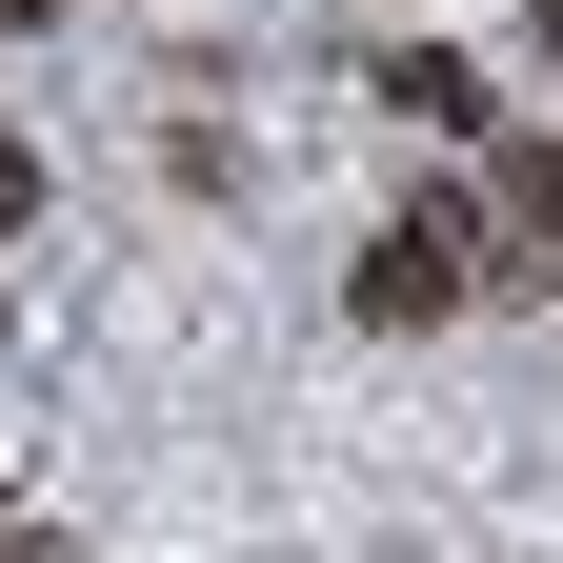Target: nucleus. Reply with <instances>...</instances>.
I'll use <instances>...</instances> for the list:
<instances>
[{"label": "nucleus", "mask_w": 563, "mask_h": 563, "mask_svg": "<svg viewBox=\"0 0 563 563\" xmlns=\"http://www.w3.org/2000/svg\"><path fill=\"white\" fill-rule=\"evenodd\" d=\"M483 282H504V201H463V181H443V201H402V222L363 242V282H342V302L402 342V322H463Z\"/></svg>", "instance_id": "1"}, {"label": "nucleus", "mask_w": 563, "mask_h": 563, "mask_svg": "<svg viewBox=\"0 0 563 563\" xmlns=\"http://www.w3.org/2000/svg\"><path fill=\"white\" fill-rule=\"evenodd\" d=\"M363 101H383V121H443V141H483V81H463V60H383Z\"/></svg>", "instance_id": "2"}, {"label": "nucleus", "mask_w": 563, "mask_h": 563, "mask_svg": "<svg viewBox=\"0 0 563 563\" xmlns=\"http://www.w3.org/2000/svg\"><path fill=\"white\" fill-rule=\"evenodd\" d=\"M504 222H523V242H563V141H523V162H504Z\"/></svg>", "instance_id": "3"}, {"label": "nucleus", "mask_w": 563, "mask_h": 563, "mask_svg": "<svg viewBox=\"0 0 563 563\" xmlns=\"http://www.w3.org/2000/svg\"><path fill=\"white\" fill-rule=\"evenodd\" d=\"M21 222H41V141L0 121V242H21Z\"/></svg>", "instance_id": "4"}, {"label": "nucleus", "mask_w": 563, "mask_h": 563, "mask_svg": "<svg viewBox=\"0 0 563 563\" xmlns=\"http://www.w3.org/2000/svg\"><path fill=\"white\" fill-rule=\"evenodd\" d=\"M0 563H60V543H41V523H0Z\"/></svg>", "instance_id": "5"}, {"label": "nucleus", "mask_w": 563, "mask_h": 563, "mask_svg": "<svg viewBox=\"0 0 563 563\" xmlns=\"http://www.w3.org/2000/svg\"><path fill=\"white\" fill-rule=\"evenodd\" d=\"M0 21H41V0H0Z\"/></svg>", "instance_id": "6"}, {"label": "nucleus", "mask_w": 563, "mask_h": 563, "mask_svg": "<svg viewBox=\"0 0 563 563\" xmlns=\"http://www.w3.org/2000/svg\"><path fill=\"white\" fill-rule=\"evenodd\" d=\"M543 41H563V0H543Z\"/></svg>", "instance_id": "7"}]
</instances>
